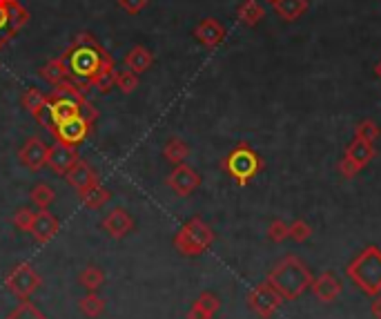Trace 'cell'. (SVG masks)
<instances>
[{
  "mask_svg": "<svg viewBox=\"0 0 381 319\" xmlns=\"http://www.w3.org/2000/svg\"><path fill=\"white\" fill-rule=\"evenodd\" d=\"M214 241V232L201 219H190L186 226H183L176 237H174V248L186 257H196L205 253L210 243Z\"/></svg>",
  "mask_w": 381,
  "mask_h": 319,
  "instance_id": "cell-1",
  "label": "cell"
},
{
  "mask_svg": "<svg viewBox=\"0 0 381 319\" xmlns=\"http://www.w3.org/2000/svg\"><path fill=\"white\" fill-rule=\"evenodd\" d=\"M40 275L36 272V268L32 266V263H16L7 275H5V286L7 290L13 295V297H18L20 301L25 299H30L36 290L40 288Z\"/></svg>",
  "mask_w": 381,
  "mask_h": 319,
  "instance_id": "cell-2",
  "label": "cell"
},
{
  "mask_svg": "<svg viewBox=\"0 0 381 319\" xmlns=\"http://www.w3.org/2000/svg\"><path fill=\"white\" fill-rule=\"evenodd\" d=\"M225 170H228L238 183H248L261 170L259 155L248 145H238L230 152V157L225 159Z\"/></svg>",
  "mask_w": 381,
  "mask_h": 319,
  "instance_id": "cell-3",
  "label": "cell"
},
{
  "mask_svg": "<svg viewBox=\"0 0 381 319\" xmlns=\"http://www.w3.org/2000/svg\"><path fill=\"white\" fill-rule=\"evenodd\" d=\"M47 155H49V148L42 143L40 138L32 136V138H27L25 145L20 148L18 159H20V163L25 165L27 170L40 172L47 165Z\"/></svg>",
  "mask_w": 381,
  "mask_h": 319,
  "instance_id": "cell-4",
  "label": "cell"
},
{
  "mask_svg": "<svg viewBox=\"0 0 381 319\" xmlns=\"http://www.w3.org/2000/svg\"><path fill=\"white\" fill-rule=\"evenodd\" d=\"M167 186L172 188L179 197H188V194H192L196 188L201 186V176L196 170H192L190 165L181 163L172 170V174L167 176Z\"/></svg>",
  "mask_w": 381,
  "mask_h": 319,
  "instance_id": "cell-5",
  "label": "cell"
},
{
  "mask_svg": "<svg viewBox=\"0 0 381 319\" xmlns=\"http://www.w3.org/2000/svg\"><path fill=\"white\" fill-rule=\"evenodd\" d=\"M90 45H80L72 52V69L78 76H87V78H92L103 65L101 54H98L96 49H92Z\"/></svg>",
  "mask_w": 381,
  "mask_h": 319,
  "instance_id": "cell-6",
  "label": "cell"
},
{
  "mask_svg": "<svg viewBox=\"0 0 381 319\" xmlns=\"http://www.w3.org/2000/svg\"><path fill=\"white\" fill-rule=\"evenodd\" d=\"M87 132H90V121L83 114L61 123V126H56V130H54L56 141L67 143V145H78L80 141H85Z\"/></svg>",
  "mask_w": 381,
  "mask_h": 319,
  "instance_id": "cell-7",
  "label": "cell"
},
{
  "mask_svg": "<svg viewBox=\"0 0 381 319\" xmlns=\"http://www.w3.org/2000/svg\"><path fill=\"white\" fill-rule=\"evenodd\" d=\"M78 161V155L74 145H67V143H61L56 141L52 148H49V155H47V168H52L56 174H67V170L72 168V165Z\"/></svg>",
  "mask_w": 381,
  "mask_h": 319,
  "instance_id": "cell-8",
  "label": "cell"
},
{
  "mask_svg": "<svg viewBox=\"0 0 381 319\" xmlns=\"http://www.w3.org/2000/svg\"><path fill=\"white\" fill-rule=\"evenodd\" d=\"M65 181L80 194V192H85L87 188H92L94 183H98V176H96L94 168H92L87 161H80V159H78V161L72 165V168L67 170Z\"/></svg>",
  "mask_w": 381,
  "mask_h": 319,
  "instance_id": "cell-9",
  "label": "cell"
},
{
  "mask_svg": "<svg viewBox=\"0 0 381 319\" xmlns=\"http://www.w3.org/2000/svg\"><path fill=\"white\" fill-rule=\"evenodd\" d=\"M103 228L109 237L114 239H123L125 234H130L132 228H134V219L132 215L123 210V207H114L111 212H107V217L103 219Z\"/></svg>",
  "mask_w": 381,
  "mask_h": 319,
  "instance_id": "cell-10",
  "label": "cell"
},
{
  "mask_svg": "<svg viewBox=\"0 0 381 319\" xmlns=\"http://www.w3.org/2000/svg\"><path fill=\"white\" fill-rule=\"evenodd\" d=\"M32 237L36 239V243H47L56 237V232H59V219L56 215H52L49 210H40L36 212V219H34V226H32Z\"/></svg>",
  "mask_w": 381,
  "mask_h": 319,
  "instance_id": "cell-11",
  "label": "cell"
},
{
  "mask_svg": "<svg viewBox=\"0 0 381 319\" xmlns=\"http://www.w3.org/2000/svg\"><path fill=\"white\" fill-rule=\"evenodd\" d=\"M194 36H196V40H199L201 45L212 49V47H217L221 40L225 38V30H223V25L219 20L205 18V20H201L199 25H196Z\"/></svg>",
  "mask_w": 381,
  "mask_h": 319,
  "instance_id": "cell-12",
  "label": "cell"
},
{
  "mask_svg": "<svg viewBox=\"0 0 381 319\" xmlns=\"http://www.w3.org/2000/svg\"><path fill=\"white\" fill-rule=\"evenodd\" d=\"M47 112H49V121L54 123V130H56V126L78 116L83 112V105L72 99H56L52 105H47Z\"/></svg>",
  "mask_w": 381,
  "mask_h": 319,
  "instance_id": "cell-13",
  "label": "cell"
},
{
  "mask_svg": "<svg viewBox=\"0 0 381 319\" xmlns=\"http://www.w3.org/2000/svg\"><path fill=\"white\" fill-rule=\"evenodd\" d=\"M375 157V148L370 141H363V138H357L355 136V141H352L346 150V159L352 161L357 165V168L361 170L365 163H368L370 159Z\"/></svg>",
  "mask_w": 381,
  "mask_h": 319,
  "instance_id": "cell-14",
  "label": "cell"
},
{
  "mask_svg": "<svg viewBox=\"0 0 381 319\" xmlns=\"http://www.w3.org/2000/svg\"><path fill=\"white\" fill-rule=\"evenodd\" d=\"M274 13L284 20H296L308 11V0H274Z\"/></svg>",
  "mask_w": 381,
  "mask_h": 319,
  "instance_id": "cell-15",
  "label": "cell"
},
{
  "mask_svg": "<svg viewBox=\"0 0 381 319\" xmlns=\"http://www.w3.org/2000/svg\"><path fill=\"white\" fill-rule=\"evenodd\" d=\"M236 16H238V23L246 25V27H254V25H259L265 16V9L263 5L259 3V0H243V5L238 7L236 11Z\"/></svg>",
  "mask_w": 381,
  "mask_h": 319,
  "instance_id": "cell-16",
  "label": "cell"
},
{
  "mask_svg": "<svg viewBox=\"0 0 381 319\" xmlns=\"http://www.w3.org/2000/svg\"><path fill=\"white\" fill-rule=\"evenodd\" d=\"M152 54L145 49V47H132V52L127 54V59H125V65H127V69L130 72H134V74H140V72H145V69H150V65H152Z\"/></svg>",
  "mask_w": 381,
  "mask_h": 319,
  "instance_id": "cell-17",
  "label": "cell"
},
{
  "mask_svg": "<svg viewBox=\"0 0 381 319\" xmlns=\"http://www.w3.org/2000/svg\"><path fill=\"white\" fill-rule=\"evenodd\" d=\"M80 199H83L85 205L90 207V210H98V207H103V205L111 199V194H109V190H105L101 183H94L92 188L80 192Z\"/></svg>",
  "mask_w": 381,
  "mask_h": 319,
  "instance_id": "cell-18",
  "label": "cell"
},
{
  "mask_svg": "<svg viewBox=\"0 0 381 319\" xmlns=\"http://www.w3.org/2000/svg\"><path fill=\"white\" fill-rule=\"evenodd\" d=\"M78 284L87 290V293H96V290L105 284V272L98 266H87L78 272Z\"/></svg>",
  "mask_w": 381,
  "mask_h": 319,
  "instance_id": "cell-19",
  "label": "cell"
},
{
  "mask_svg": "<svg viewBox=\"0 0 381 319\" xmlns=\"http://www.w3.org/2000/svg\"><path fill=\"white\" fill-rule=\"evenodd\" d=\"M23 105L27 107V112H32L38 121H42V112H47V96L38 92V90H30L23 96Z\"/></svg>",
  "mask_w": 381,
  "mask_h": 319,
  "instance_id": "cell-20",
  "label": "cell"
},
{
  "mask_svg": "<svg viewBox=\"0 0 381 319\" xmlns=\"http://www.w3.org/2000/svg\"><path fill=\"white\" fill-rule=\"evenodd\" d=\"M190 155V148L186 141H181V138H169L165 143V150H163V157L172 163V165H181L183 161L188 159Z\"/></svg>",
  "mask_w": 381,
  "mask_h": 319,
  "instance_id": "cell-21",
  "label": "cell"
},
{
  "mask_svg": "<svg viewBox=\"0 0 381 319\" xmlns=\"http://www.w3.org/2000/svg\"><path fill=\"white\" fill-rule=\"evenodd\" d=\"M30 199H32V203L38 207V210H49V205L56 199V192L47 183H36L32 188V192H30Z\"/></svg>",
  "mask_w": 381,
  "mask_h": 319,
  "instance_id": "cell-22",
  "label": "cell"
},
{
  "mask_svg": "<svg viewBox=\"0 0 381 319\" xmlns=\"http://www.w3.org/2000/svg\"><path fill=\"white\" fill-rule=\"evenodd\" d=\"M78 308H80V313L85 317L96 319L98 315H103V311H105V299L101 295H96V293H87L78 301Z\"/></svg>",
  "mask_w": 381,
  "mask_h": 319,
  "instance_id": "cell-23",
  "label": "cell"
},
{
  "mask_svg": "<svg viewBox=\"0 0 381 319\" xmlns=\"http://www.w3.org/2000/svg\"><path fill=\"white\" fill-rule=\"evenodd\" d=\"M114 69H111V63L109 61H103V65H101V69L90 78L92 80V85L96 88V90H101V92H107L111 85H114Z\"/></svg>",
  "mask_w": 381,
  "mask_h": 319,
  "instance_id": "cell-24",
  "label": "cell"
},
{
  "mask_svg": "<svg viewBox=\"0 0 381 319\" xmlns=\"http://www.w3.org/2000/svg\"><path fill=\"white\" fill-rule=\"evenodd\" d=\"M42 78L45 80H49L52 85L56 88L59 83H63V80H67V67H65V63L63 61H52V63H47L45 67H42Z\"/></svg>",
  "mask_w": 381,
  "mask_h": 319,
  "instance_id": "cell-25",
  "label": "cell"
},
{
  "mask_svg": "<svg viewBox=\"0 0 381 319\" xmlns=\"http://www.w3.org/2000/svg\"><path fill=\"white\" fill-rule=\"evenodd\" d=\"M34 219H36V210L34 207H18L16 212H13V226L23 232H30L32 226H34Z\"/></svg>",
  "mask_w": 381,
  "mask_h": 319,
  "instance_id": "cell-26",
  "label": "cell"
},
{
  "mask_svg": "<svg viewBox=\"0 0 381 319\" xmlns=\"http://www.w3.org/2000/svg\"><path fill=\"white\" fill-rule=\"evenodd\" d=\"M56 99H72V101H76V103H80L85 107V99H83L80 90L69 80H63V83L56 85Z\"/></svg>",
  "mask_w": 381,
  "mask_h": 319,
  "instance_id": "cell-27",
  "label": "cell"
},
{
  "mask_svg": "<svg viewBox=\"0 0 381 319\" xmlns=\"http://www.w3.org/2000/svg\"><path fill=\"white\" fill-rule=\"evenodd\" d=\"M7 319H47V317L42 315L30 299H25V301L20 303V306H18L16 311H13Z\"/></svg>",
  "mask_w": 381,
  "mask_h": 319,
  "instance_id": "cell-28",
  "label": "cell"
},
{
  "mask_svg": "<svg viewBox=\"0 0 381 319\" xmlns=\"http://www.w3.org/2000/svg\"><path fill=\"white\" fill-rule=\"evenodd\" d=\"M114 85H119V90H123L125 94H130L138 85V74L130 72V69H127V72H116L114 74Z\"/></svg>",
  "mask_w": 381,
  "mask_h": 319,
  "instance_id": "cell-29",
  "label": "cell"
},
{
  "mask_svg": "<svg viewBox=\"0 0 381 319\" xmlns=\"http://www.w3.org/2000/svg\"><path fill=\"white\" fill-rule=\"evenodd\" d=\"M355 136L357 138H363V141H375V138L379 136V126L373 121V119H365V121H361L359 126H357V130H355Z\"/></svg>",
  "mask_w": 381,
  "mask_h": 319,
  "instance_id": "cell-30",
  "label": "cell"
},
{
  "mask_svg": "<svg viewBox=\"0 0 381 319\" xmlns=\"http://www.w3.org/2000/svg\"><path fill=\"white\" fill-rule=\"evenodd\" d=\"M288 234H290V228L284 224V221H274V224L270 226V237L274 241H284Z\"/></svg>",
  "mask_w": 381,
  "mask_h": 319,
  "instance_id": "cell-31",
  "label": "cell"
},
{
  "mask_svg": "<svg viewBox=\"0 0 381 319\" xmlns=\"http://www.w3.org/2000/svg\"><path fill=\"white\" fill-rule=\"evenodd\" d=\"M290 234H292L296 241H303V239H308L310 228L303 224V221H294V224L290 226Z\"/></svg>",
  "mask_w": 381,
  "mask_h": 319,
  "instance_id": "cell-32",
  "label": "cell"
},
{
  "mask_svg": "<svg viewBox=\"0 0 381 319\" xmlns=\"http://www.w3.org/2000/svg\"><path fill=\"white\" fill-rule=\"evenodd\" d=\"M212 315H214V313L207 311L203 303L196 301L194 306L190 308V313H188V319H212Z\"/></svg>",
  "mask_w": 381,
  "mask_h": 319,
  "instance_id": "cell-33",
  "label": "cell"
},
{
  "mask_svg": "<svg viewBox=\"0 0 381 319\" xmlns=\"http://www.w3.org/2000/svg\"><path fill=\"white\" fill-rule=\"evenodd\" d=\"M121 7L125 11H130V13H138L140 9H143L147 5V0H119Z\"/></svg>",
  "mask_w": 381,
  "mask_h": 319,
  "instance_id": "cell-34",
  "label": "cell"
},
{
  "mask_svg": "<svg viewBox=\"0 0 381 319\" xmlns=\"http://www.w3.org/2000/svg\"><path fill=\"white\" fill-rule=\"evenodd\" d=\"M7 20H9V9H7V5H0V27H3Z\"/></svg>",
  "mask_w": 381,
  "mask_h": 319,
  "instance_id": "cell-35",
  "label": "cell"
},
{
  "mask_svg": "<svg viewBox=\"0 0 381 319\" xmlns=\"http://www.w3.org/2000/svg\"><path fill=\"white\" fill-rule=\"evenodd\" d=\"M375 74H377V78L381 80V61L377 63V67H375Z\"/></svg>",
  "mask_w": 381,
  "mask_h": 319,
  "instance_id": "cell-36",
  "label": "cell"
},
{
  "mask_svg": "<svg viewBox=\"0 0 381 319\" xmlns=\"http://www.w3.org/2000/svg\"><path fill=\"white\" fill-rule=\"evenodd\" d=\"M267 3H274V0H267Z\"/></svg>",
  "mask_w": 381,
  "mask_h": 319,
  "instance_id": "cell-37",
  "label": "cell"
}]
</instances>
